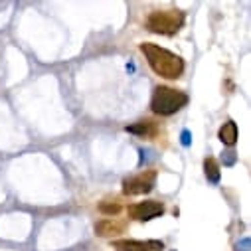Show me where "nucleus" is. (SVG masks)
Masks as SVG:
<instances>
[{"mask_svg": "<svg viewBox=\"0 0 251 251\" xmlns=\"http://www.w3.org/2000/svg\"><path fill=\"white\" fill-rule=\"evenodd\" d=\"M97 208H99V212L103 216H117L123 210V206H121L119 200H103V202H99Z\"/></svg>", "mask_w": 251, "mask_h": 251, "instance_id": "nucleus-11", "label": "nucleus"}, {"mask_svg": "<svg viewBox=\"0 0 251 251\" xmlns=\"http://www.w3.org/2000/svg\"><path fill=\"white\" fill-rule=\"evenodd\" d=\"M218 139L226 145V147H233L237 143V125L233 121H226L222 125V129L218 131Z\"/></svg>", "mask_w": 251, "mask_h": 251, "instance_id": "nucleus-9", "label": "nucleus"}, {"mask_svg": "<svg viewBox=\"0 0 251 251\" xmlns=\"http://www.w3.org/2000/svg\"><path fill=\"white\" fill-rule=\"evenodd\" d=\"M186 103H188V95H186L184 91H178V89L160 85V87H156L154 93H152L151 109H152L154 115L170 117V115L178 113L182 107H186Z\"/></svg>", "mask_w": 251, "mask_h": 251, "instance_id": "nucleus-2", "label": "nucleus"}, {"mask_svg": "<svg viewBox=\"0 0 251 251\" xmlns=\"http://www.w3.org/2000/svg\"><path fill=\"white\" fill-rule=\"evenodd\" d=\"M125 229H127V222L115 220V218H105V220H101V222L95 226V231H97V235H101V237H115V235L123 233Z\"/></svg>", "mask_w": 251, "mask_h": 251, "instance_id": "nucleus-7", "label": "nucleus"}, {"mask_svg": "<svg viewBox=\"0 0 251 251\" xmlns=\"http://www.w3.org/2000/svg\"><path fill=\"white\" fill-rule=\"evenodd\" d=\"M127 212H129V218H133V220L149 222V220H154V218L164 214V204L156 202V200H147V202H139V204L129 206Z\"/></svg>", "mask_w": 251, "mask_h": 251, "instance_id": "nucleus-5", "label": "nucleus"}, {"mask_svg": "<svg viewBox=\"0 0 251 251\" xmlns=\"http://www.w3.org/2000/svg\"><path fill=\"white\" fill-rule=\"evenodd\" d=\"M139 48L156 75L164 79H178L184 74V59L172 53L170 50L160 48L158 44H152V42H143Z\"/></svg>", "mask_w": 251, "mask_h": 251, "instance_id": "nucleus-1", "label": "nucleus"}, {"mask_svg": "<svg viewBox=\"0 0 251 251\" xmlns=\"http://www.w3.org/2000/svg\"><path fill=\"white\" fill-rule=\"evenodd\" d=\"M235 251H249V237H243L235 243Z\"/></svg>", "mask_w": 251, "mask_h": 251, "instance_id": "nucleus-12", "label": "nucleus"}, {"mask_svg": "<svg viewBox=\"0 0 251 251\" xmlns=\"http://www.w3.org/2000/svg\"><path fill=\"white\" fill-rule=\"evenodd\" d=\"M184 20H186V14L178 8L154 10L147 18V30L160 36H174L184 26Z\"/></svg>", "mask_w": 251, "mask_h": 251, "instance_id": "nucleus-3", "label": "nucleus"}, {"mask_svg": "<svg viewBox=\"0 0 251 251\" xmlns=\"http://www.w3.org/2000/svg\"><path fill=\"white\" fill-rule=\"evenodd\" d=\"M156 182V170H145L141 174L129 176L123 180V194L125 196H141L149 194Z\"/></svg>", "mask_w": 251, "mask_h": 251, "instance_id": "nucleus-4", "label": "nucleus"}, {"mask_svg": "<svg viewBox=\"0 0 251 251\" xmlns=\"http://www.w3.org/2000/svg\"><path fill=\"white\" fill-rule=\"evenodd\" d=\"M158 127H156V123L152 121H139L135 125H131V127H127V133H133V135H139L143 139H152L156 135Z\"/></svg>", "mask_w": 251, "mask_h": 251, "instance_id": "nucleus-8", "label": "nucleus"}, {"mask_svg": "<svg viewBox=\"0 0 251 251\" xmlns=\"http://www.w3.org/2000/svg\"><path fill=\"white\" fill-rule=\"evenodd\" d=\"M117 251H160L164 249L162 241L151 239V241H137V239H117L111 243Z\"/></svg>", "mask_w": 251, "mask_h": 251, "instance_id": "nucleus-6", "label": "nucleus"}, {"mask_svg": "<svg viewBox=\"0 0 251 251\" xmlns=\"http://www.w3.org/2000/svg\"><path fill=\"white\" fill-rule=\"evenodd\" d=\"M204 172H206L208 182H212V184H218V182H220V178H222L220 164H218V160H216V158H212V156L204 160Z\"/></svg>", "mask_w": 251, "mask_h": 251, "instance_id": "nucleus-10", "label": "nucleus"}]
</instances>
